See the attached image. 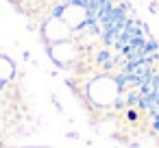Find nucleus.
I'll return each instance as SVG.
<instances>
[{"label": "nucleus", "instance_id": "obj_2", "mask_svg": "<svg viewBox=\"0 0 159 148\" xmlns=\"http://www.w3.org/2000/svg\"><path fill=\"white\" fill-rule=\"evenodd\" d=\"M152 126H155V131H159V115H155V122H152Z\"/></svg>", "mask_w": 159, "mask_h": 148}, {"label": "nucleus", "instance_id": "obj_1", "mask_svg": "<svg viewBox=\"0 0 159 148\" xmlns=\"http://www.w3.org/2000/svg\"><path fill=\"white\" fill-rule=\"evenodd\" d=\"M126 118H129L131 122H135V120H137V113H135V111H129V113H126Z\"/></svg>", "mask_w": 159, "mask_h": 148}]
</instances>
